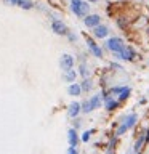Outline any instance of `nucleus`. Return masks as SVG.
<instances>
[{"label":"nucleus","mask_w":149,"mask_h":154,"mask_svg":"<svg viewBox=\"0 0 149 154\" xmlns=\"http://www.w3.org/2000/svg\"><path fill=\"white\" fill-rule=\"evenodd\" d=\"M71 10L75 16L79 18H85L88 14V10H90V5L84 2V0H71Z\"/></svg>","instance_id":"f257e3e1"},{"label":"nucleus","mask_w":149,"mask_h":154,"mask_svg":"<svg viewBox=\"0 0 149 154\" xmlns=\"http://www.w3.org/2000/svg\"><path fill=\"white\" fill-rule=\"evenodd\" d=\"M101 101H103V96H101L99 93L95 95V96H91L88 101H85V103H84V106H82V111H84V112H91L93 109L99 108V106H101Z\"/></svg>","instance_id":"f03ea898"},{"label":"nucleus","mask_w":149,"mask_h":154,"mask_svg":"<svg viewBox=\"0 0 149 154\" xmlns=\"http://www.w3.org/2000/svg\"><path fill=\"white\" fill-rule=\"evenodd\" d=\"M108 48L111 51H114V53H120L123 50V47H125V43H123V40L120 37H111L109 40H108Z\"/></svg>","instance_id":"7ed1b4c3"},{"label":"nucleus","mask_w":149,"mask_h":154,"mask_svg":"<svg viewBox=\"0 0 149 154\" xmlns=\"http://www.w3.org/2000/svg\"><path fill=\"white\" fill-rule=\"evenodd\" d=\"M135 124H136V114H130L128 117L123 120V124L119 127V130H117V135H123V133L127 132L128 128H132Z\"/></svg>","instance_id":"20e7f679"},{"label":"nucleus","mask_w":149,"mask_h":154,"mask_svg":"<svg viewBox=\"0 0 149 154\" xmlns=\"http://www.w3.org/2000/svg\"><path fill=\"white\" fill-rule=\"evenodd\" d=\"M59 66L62 71H71L72 67H74V58L71 55H67V53H62L61 55V60H59Z\"/></svg>","instance_id":"39448f33"},{"label":"nucleus","mask_w":149,"mask_h":154,"mask_svg":"<svg viewBox=\"0 0 149 154\" xmlns=\"http://www.w3.org/2000/svg\"><path fill=\"white\" fill-rule=\"evenodd\" d=\"M135 50L132 47H123V50L117 55V58H120V60H123V61H132V60H135Z\"/></svg>","instance_id":"423d86ee"},{"label":"nucleus","mask_w":149,"mask_h":154,"mask_svg":"<svg viewBox=\"0 0 149 154\" xmlns=\"http://www.w3.org/2000/svg\"><path fill=\"white\" fill-rule=\"evenodd\" d=\"M51 29L55 34H58V35H66L67 34V26L62 21H58V19L51 23Z\"/></svg>","instance_id":"0eeeda50"},{"label":"nucleus","mask_w":149,"mask_h":154,"mask_svg":"<svg viewBox=\"0 0 149 154\" xmlns=\"http://www.w3.org/2000/svg\"><path fill=\"white\" fill-rule=\"evenodd\" d=\"M87 45H88L90 51L93 53L96 58H101V56H103V50H101V47L93 40V38H88V37H87Z\"/></svg>","instance_id":"6e6552de"},{"label":"nucleus","mask_w":149,"mask_h":154,"mask_svg":"<svg viewBox=\"0 0 149 154\" xmlns=\"http://www.w3.org/2000/svg\"><path fill=\"white\" fill-rule=\"evenodd\" d=\"M84 23L87 27H96L101 23V16L99 14H87L84 18Z\"/></svg>","instance_id":"1a4fd4ad"},{"label":"nucleus","mask_w":149,"mask_h":154,"mask_svg":"<svg viewBox=\"0 0 149 154\" xmlns=\"http://www.w3.org/2000/svg\"><path fill=\"white\" fill-rule=\"evenodd\" d=\"M93 34H95V37H98V38H104L109 34V29L106 26H99V24H98V26L93 29Z\"/></svg>","instance_id":"9d476101"},{"label":"nucleus","mask_w":149,"mask_h":154,"mask_svg":"<svg viewBox=\"0 0 149 154\" xmlns=\"http://www.w3.org/2000/svg\"><path fill=\"white\" fill-rule=\"evenodd\" d=\"M104 103H106V108H108L109 111H112V109H115V108L119 106V101H117V100H114V96H112V95L104 96Z\"/></svg>","instance_id":"9b49d317"},{"label":"nucleus","mask_w":149,"mask_h":154,"mask_svg":"<svg viewBox=\"0 0 149 154\" xmlns=\"http://www.w3.org/2000/svg\"><path fill=\"white\" fill-rule=\"evenodd\" d=\"M80 103H71L69 104V109H67V116H69V117H75L77 114L80 112Z\"/></svg>","instance_id":"f8f14e48"},{"label":"nucleus","mask_w":149,"mask_h":154,"mask_svg":"<svg viewBox=\"0 0 149 154\" xmlns=\"http://www.w3.org/2000/svg\"><path fill=\"white\" fill-rule=\"evenodd\" d=\"M67 93H69L71 96H79L82 93V87L80 84H71L69 88H67Z\"/></svg>","instance_id":"ddd939ff"},{"label":"nucleus","mask_w":149,"mask_h":154,"mask_svg":"<svg viewBox=\"0 0 149 154\" xmlns=\"http://www.w3.org/2000/svg\"><path fill=\"white\" fill-rule=\"evenodd\" d=\"M67 138H69V144L71 146H77V143H79V137H77V132L74 128H71L69 132H67Z\"/></svg>","instance_id":"4468645a"},{"label":"nucleus","mask_w":149,"mask_h":154,"mask_svg":"<svg viewBox=\"0 0 149 154\" xmlns=\"http://www.w3.org/2000/svg\"><path fill=\"white\" fill-rule=\"evenodd\" d=\"M18 7L23 10H31V8H34V3L31 0H18Z\"/></svg>","instance_id":"2eb2a0df"},{"label":"nucleus","mask_w":149,"mask_h":154,"mask_svg":"<svg viewBox=\"0 0 149 154\" xmlns=\"http://www.w3.org/2000/svg\"><path fill=\"white\" fill-rule=\"evenodd\" d=\"M75 77H77V72L74 69H71V71H66L64 72V80L66 82H74L75 80Z\"/></svg>","instance_id":"dca6fc26"},{"label":"nucleus","mask_w":149,"mask_h":154,"mask_svg":"<svg viewBox=\"0 0 149 154\" xmlns=\"http://www.w3.org/2000/svg\"><path fill=\"white\" fill-rule=\"evenodd\" d=\"M117 96H119V101H123V100H127L128 96H130V88H128V87H123V90L120 91V93H119Z\"/></svg>","instance_id":"f3484780"},{"label":"nucleus","mask_w":149,"mask_h":154,"mask_svg":"<svg viewBox=\"0 0 149 154\" xmlns=\"http://www.w3.org/2000/svg\"><path fill=\"white\" fill-rule=\"evenodd\" d=\"M80 87H82V90H91V88H93V82H91L88 77H87V79L82 82V85H80Z\"/></svg>","instance_id":"a211bd4d"},{"label":"nucleus","mask_w":149,"mask_h":154,"mask_svg":"<svg viewBox=\"0 0 149 154\" xmlns=\"http://www.w3.org/2000/svg\"><path fill=\"white\" fill-rule=\"evenodd\" d=\"M146 141V135H143V137H139L138 138V141H136V144H135V151H139V149H141V146H143V143Z\"/></svg>","instance_id":"6ab92c4d"},{"label":"nucleus","mask_w":149,"mask_h":154,"mask_svg":"<svg viewBox=\"0 0 149 154\" xmlns=\"http://www.w3.org/2000/svg\"><path fill=\"white\" fill-rule=\"evenodd\" d=\"M79 72H80V74L84 75L85 79H87V77H88V74H90V69H88V66H87V64H80V69H79Z\"/></svg>","instance_id":"aec40b11"},{"label":"nucleus","mask_w":149,"mask_h":154,"mask_svg":"<svg viewBox=\"0 0 149 154\" xmlns=\"http://www.w3.org/2000/svg\"><path fill=\"white\" fill-rule=\"evenodd\" d=\"M90 137H91V130H90V132H85L84 135H82V141H88Z\"/></svg>","instance_id":"412c9836"},{"label":"nucleus","mask_w":149,"mask_h":154,"mask_svg":"<svg viewBox=\"0 0 149 154\" xmlns=\"http://www.w3.org/2000/svg\"><path fill=\"white\" fill-rule=\"evenodd\" d=\"M3 3L8 7H13V5H18V0H3Z\"/></svg>","instance_id":"4be33fe9"},{"label":"nucleus","mask_w":149,"mask_h":154,"mask_svg":"<svg viewBox=\"0 0 149 154\" xmlns=\"http://www.w3.org/2000/svg\"><path fill=\"white\" fill-rule=\"evenodd\" d=\"M67 35H69V40H71V42H74L75 38H77L75 34H72V32H69V31H67Z\"/></svg>","instance_id":"5701e85b"},{"label":"nucleus","mask_w":149,"mask_h":154,"mask_svg":"<svg viewBox=\"0 0 149 154\" xmlns=\"http://www.w3.org/2000/svg\"><path fill=\"white\" fill-rule=\"evenodd\" d=\"M67 154H77V149H75L74 146H71V148H69V151H67Z\"/></svg>","instance_id":"b1692460"},{"label":"nucleus","mask_w":149,"mask_h":154,"mask_svg":"<svg viewBox=\"0 0 149 154\" xmlns=\"http://www.w3.org/2000/svg\"><path fill=\"white\" fill-rule=\"evenodd\" d=\"M146 141L149 143V130H147V132H146Z\"/></svg>","instance_id":"393cba45"},{"label":"nucleus","mask_w":149,"mask_h":154,"mask_svg":"<svg viewBox=\"0 0 149 154\" xmlns=\"http://www.w3.org/2000/svg\"><path fill=\"white\" fill-rule=\"evenodd\" d=\"M88 2H91V3H95V2H98V0H88Z\"/></svg>","instance_id":"a878e982"}]
</instances>
